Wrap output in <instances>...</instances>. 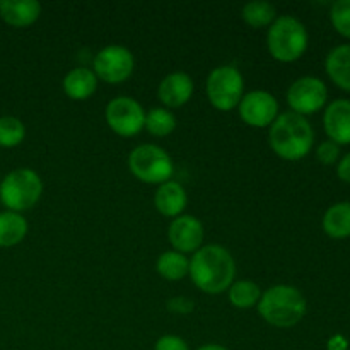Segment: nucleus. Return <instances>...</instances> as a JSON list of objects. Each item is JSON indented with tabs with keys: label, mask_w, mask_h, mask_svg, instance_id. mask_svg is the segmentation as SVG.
Returning a JSON list of instances; mask_svg holds the SVG:
<instances>
[{
	"label": "nucleus",
	"mask_w": 350,
	"mask_h": 350,
	"mask_svg": "<svg viewBox=\"0 0 350 350\" xmlns=\"http://www.w3.org/2000/svg\"><path fill=\"white\" fill-rule=\"evenodd\" d=\"M262 294H260V287L252 280H239V282L232 284L229 289V301L234 304L236 308H252L260 301Z\"/></svg>",
	"instance_id": "nucleus-22"
},
{
	"label": "nucleus",
	"mask_w": 350,
	"mask_h": 350,
	"mask_svg": "<svg viewBox=\"0 0 350 350\" xmlns=\"http://www.w3.org/2000/svg\"><path fill=\"white\" fill-rule=\"evenodd\" d=\"M330 19L342 36L350 38V0H337L332 5Z\"/></svg>",
	"instance_id": "nucleus-26"
},
{
	"label": "nucleus",
	"mask_w": 350,
	"mask_h": 350,
	"mask_svg": "<svg viewBox=\"0 0 350 350\" xmlns=\"http://www.w3.org/2000/svg\"><path fill=\"white\" fill-rule=\"evenodd\" d=\"M277 113L279 103L267 91H252L239 101V115L243 122L252 126H269L275 122Z\"/></svg>",
	"instance_id": "nucleus-11"
},
{
	"label": "nucleus",
	"mask_w": 350,
	"mask_h": 350,
	"mask_svg": "<svg viewBox=\"0 0 350 350\" xmlns=\"http://www.w3.org/2000/svg\"><path fill=\"white\" fill-rule=\"evenodd\" d=\"M154 204L163 215L176 217L183 212L185 205H187V191L178 181H166L156 191Z\"/></svg>",
	"instance_id": "nucleus-16"
},
{
	"label": "nucleus",
	"mask_w": 350,
	"mask_h": 350,
	"mask_svg": "<svg viewBox=\"0 0 350 350\" xmlns=\"http://www.w3.org/2000/svg\"><path fill=\"white\" fill-rule=\"evenodd\" d=\"M154 350H190L187 342L176 335H164L156 342V349Z\"/></svg>",
	"instance_id": "nucleus-28"
},
{
	"label": "nucleus",
	"mask_w": 350,
	"mask_h": 350,
	"mask_svg": "<svg viewBox=\"0 0 350 350\" xmlns=\"http://www.w3.org/2000/svg\"><path fill=\"white\" fill-rule=\"evenodd\" d=\"M327 72L338 88L350 92V44H340L328 53Z\"/></svg>",
	"instance_id": "nucleus-18"
},
{
	"label": "nucleus",
	"mask_w": 350,
	"mask_h": 350,
	"mask_svg": "<svg viewBox=\"0 0 350 350\" xmlns=\"http://www.w3.org/2000/svg\"><path fill=\"white\" fill-rule=\"evenodd\" d=\"M349 342L344 335H334L328 340V350H347Z\"/></svg>",
	"instance_id": "nucleus-31"
},
{
	"label": "nucleus",
	"mask_w": 350,
	"mask_h": 350,
	"mask_svg": "<svg viewBox=\"0 0 350 350\" xmlns=\"http://www.w3.org/2000/svg\"><path fill=\"white\" fill-rule=\"evenodd\" d=\"M188 272L198 289L207 294H219L232 286L236 265L228 250L208 245L195 252Z\"/></svg>",
	"instance_id": "nucleus-1"
},
{
	"label": "nucleus",
	"mask_w": 350,
	"mask_h": 350,
	"mask_svg": "<svg viewBox=\"0 0 350 350\" xmlns=\"http://www.w3.org/2000/svg\"><path fill=\"white\" fill-rule=\"evenodd\" d=\"M243 19L253 27L269 26L275 19V7L269 2H250L243 7Z\"/></svg>",
	"instance_id": "nucleus-24"
},
{
	"label": "nucleus",
	"mask_w": 350,
	"mask_h": 350,
	"mask_svg": "<svg viewBox=\"0 0 350 350\" xmlns=\"http://www.w3.org/2000/svg\"><path fill=\"white\" fill-rule=\"evenodd\" d=\"M198 350H228V349L222 347V345H217V344H207V345H204V347H200Z\"/></svg>",
	"instance_id": "nucleus-32"
},
{
	"label": "nucleus",
	"mask_w": 350,
	"mask_h": 350,
	"mask_svg": "<svg viewBox=\"0 0 350 350\" xmlns=\"http://www.w3.org/2000/svg\"><path fill=\"white\" fill-rule=\"evenodd\" d=\"M41 5L36 0H3L0 2V16L14 27L33 24L40 17Z\"/></svg>",
	"instance_id": "nucleus-15"
},
{
	"label": "nucleus",
	"mask_w": 350,
	"mask_h": 350,
	"mask_svg": "<svg viewBox=\"0 0 350 350\" xmlns=\"http://www.w3.org/2000/svg\"><path fill=\"white\" fill-rule=\"evenodd\" d=\"M243 89H245V81L241 72L232 65H221L214 68L207 79L208 99L221 111H229L239 105Z\"/></svg>",
	"instance_id": "nucleus-7"
},
{
	"label": "nucleus",
	"mask_w": 350,
	"mask_h": 350,
	"mask_svg": "<svg viewBox=\"0 0 350 350\" xmlns=\"http://www.w3.org/2000/svg\"><path fill=\"white\" fill-rule=\"evenodd\" d=\"M43 183L38 173L27 167L14 170L0 183V198L10 212H23L40 200Z\"/></svg>",
	"instance_id": "nucleus-5"
},
{
	"label": "nucleus",
	"mask_w": 350,
	"mask_h": 350,
	"mask_svg": "<svg viewBox=\"0 0 350 350\" xmlns=\"http://www.w3.org/2000/svg\"><path fill=\"white\" fill-rule=\"evenodd\" d=\"M337 174H338V178H340L342 181H345V183H350V152L344 157V159L340 161V163H338Z\"/></svg>",
	"instance_id": "nucleus-30"
},
{
	"label": "nucleus",
	"mask_w": 350,
	"mask_h": 350,
	"mask_svg": "<svg viewBox=\"0 0 350 350\" xmlns=\"http://www.w3.org/2000/svg\"><path fill=\"white\" fill-rule=\"evenodd\" d=\"M270 53L280 62H294L306 51L308 31L293 16H280L272 23L267 36Z\"/></svg>",
	"instance_id": "nucleus-4"
},
{
	"label": "nucleus",
	"mask_w": 350,
	"mask_h": 350,
	"mask_svg": "<svg viewBox=\"0 0 350 350\" xmlns=\"http://www.w3.org/2000/svg\"><path fill=\"white\" fill-rule=\"evenodd\" d=\"M106 122L118 135L132 137L144 129L146 113L135 99L120 96L106 106Z\"/></svg>",
	"instance_id": "nucleus-8"
},
{
	"label": "nucleus",
	"mask_w": 350,
	"mask_h": 350,
	"mask_svg": "<svg viewBox=\"0 0 350 350\" xmlns=\"http://www.w3.org/2000/svg\"><path fill=\"white\" fill-rule=\"evenodd\" d=\"M26 135L24 123L16 116H0V146L16 147Z\"/></svg>",
	"instance_id": "nucleus-25"
},
{
	"label": "nucleus",
	"mask_w": 350,
	"mask_h": 350,
	"mask_svg": "<svg viewBox=\"0 0 350 350\" xmlns=\"http://www.w3.org/2000/svg\"><path fill=\"white\" fill-rule=\"evenodd\" d=\"M96 88H98L96 74L85 67L72 68L64 79V89L67 96H70L72 99H79V101L94 94Z\"/></svg>",
	"instance_id": "nucleus-17"
},
{
	"label": "nucleus",
	"mask_w": 350,
	"mask_h": 350,
	"mask_svg": "<svg viewBox=\"0 0 350 350\" xmlns=\"http://www.w3.org/2000/svg\"><path fill=\"white\" fill-rule=\"evenodd\" d=\"M170 241L180 253L200 250L204 241V226L193 215H180L170 224Z\"/></svg>",
	"instance_id": "nucleus-12"
},
{
	"label": "nucleus",
	"mask_w": 350,
	"mask_h": 350,
	"mask_svg": "<svg viewBox=\"0 0 350 350\" xmlns=\"http://www.w3.org/2000/svg\"><path fill=\"white\" fill-rule=\"evenodd\" d=\"M313 129L303 115L289 111L279 115L270 126V146L277 156L287 161H297L313 147Z\"/></svg>",
	"instance_id": "nucleus-2"
},
{
	"label": "nucleus",
	"mask_w": 350,
	"mask_h": 350,
	"mask_svg": "<svg viewBox=\"0 0 350 350\" xmlns=\"http://www.w3.org/2000/svg\"><path fill=\"white\" fill-rule=\"evenodd\" d=\"M195 304L193 301L188 299V297H173V299L167 301V310L171 313H176V314H190L193 311Z\"/></svg>",
	"instance_id": "nucleus-29"
},
{
	"label": "nucleus",
	"mask_w": 350,
	"mask_h": 350,
	"mask_svg": "<svg viewBox=\"0 0 350 350\" xmlns=\"http://www.w3.org/2000/svg\"><path fill=\"white\" fill-rule=\"evenodd\" d=\"M323 229L330 238L344 239L350 236V202L332 205L323 217Z\"/></svg>",
	"instance_id": "nucleus-19"
},
{
	"label": "nucleus",
	"mask_w": 350,
	"mask_h": 350,
	"mask_svg": "<svg viewBox=\"0 0 350 350\" xmlns=\"http://www.w3.org/2000/svg\"><path fill=\"white\" fill-rule=\"evenodd\" d=\"M191 94H193V81L185 72H173L164 77L157 91L161 101L170 108L183 106L191 98Z\"/></svg>",
	"instance_id": "nucleus-14"
},
{
	"label": "nucleus",
	"mask_w": 350,
	"mask_h": 350,
	"mask_svg": "<svg viewBox=\"0 0 350 350\" xmlns=\"http://www.w3.org/2000/svg\"><path fill=\"white\" fill-rule=\"evenodd\" d=\"M129 167L133 176L144 183H166L173 176V161L170 154L154 144H142L129 156Z\"/></svg>",
	"instance_id": "nucleus-6"
},
{
	"label": "nucleus",
	"mask_w": 350,
	"mask_h": 350,
	"mask_svg": "<svg viewBox=\"0 0 350 350\" xmlns=\"http://www.w3.org/2000/svg\"><path fill=\"white\" fill-rule=\"evenodd\" d=\"M135 60L129 48L111 44L99 51L94 57V72L98 77L109 84H118L132 75Z\"/></svg>",
	"instance_id": "nucleus-9"
},
{
	"label": "nucleus",
	"mask_w": 350,
	"mask_h": 350,
	"mask_svg": "<svg viewBox=\"0 0 350 350\" xmlns=\"http://www.w3.org/2000/svg\"><path fill=\"white\" fill-rule=\"evenodd\" d=\"M258 311L267 323L277 328H291L306 314V299L293 286H273L263 293Z\"/></svg>",
	"instance_id": "nucleus-3"
},
{
	"label": "nucleus",
	"mask_w": 350,
	"mask_h": 350,
	"mask_svg": "<svg viewBox=\"0 0 350 350\" xmlns=\"http://www.w3.org/2000/svg\"><path fill=\"white\" fill-rule=\"evenodd\" d=\"M147 130L156 137H166L176 126V118L170 109L163 108H152L146 115V123H144Z\"/></svg>",
	"instance_id": "nucleus-23"
},
{
	"label": "nucleus",
	"mask_w": 350,
	"mask_h": 350,
	"mask_svg": "<svg viewBox=\"0 0 350 350\" xmlns=\"http://www.w3.org/2000/svg\"><path fill=\"white\" fill-rule=\"evenodd\" d=\"M338 154H340V149H338L337 144L332 142V140H327V142L321 144L317 150V157L323 164H334L335 161L338 159Z\"/></svg>",
	"instance_id": "nucleus-27"
},
{
	"label": "nucleus",
	"mask_w": 350,
	"mask_h": 350,
	"mask_svg": "<svg viewBox=\"0 0 350 350\" xmlns=\"http://www.w3.org/2000/svg\"><path fill=\"white\" fill-rule=\"evenodd\" d=\"M190 269V262L180 252H166L157 258V272L167 280L183 279Z\"/></svg>",
	"instance_id": "nucleus-21"
},
{
	"label": "nucleus",
	"mask_w": 350,
	"mask_h": 350,
	"mask_svg": "<svg viewBox=\"0 0 350 350\" xmlns=\"http://www.w3.org/2000/svg\"><path fill=\"white\" fill-rule=\"evenodd\" d=\"M327 101V85L318 77H301L287 91V103L297 115H310L321 109Z\"/></svg>",
	"instance_id": "nucleus-10"
},
{
	"label": "nucleus",
	"mask_w": 350,
	"mask_h": 350,
	"mask_svg": "<svg viewBox=\"0 0 350 350\" xmlns=\"http://www.w3.org/2000/svg\"><path fill=\"white\" fill-rule=\"evenodd\" d=\"M325 132L332 142L350 144V101L337 99L327 108L323 116Z\"/></svg>",
	"instance_id": "nucleus-13"
},
{
	"label": "nucleus",
	"mask_w": 350,
	"mask_h": 350,
	"mask_svg": "<svg viewBox=\"0 0 350 350\" xmlns=\"http://www.w3.org/2000/svg\"><path fill=\"white\" fill-rule=\"evenodd\" d=\"M27 222L17 212H0V248H10L24 239Z\"/></svg>",
	"instance_id": "nucleus-20"
}]
</instances>
